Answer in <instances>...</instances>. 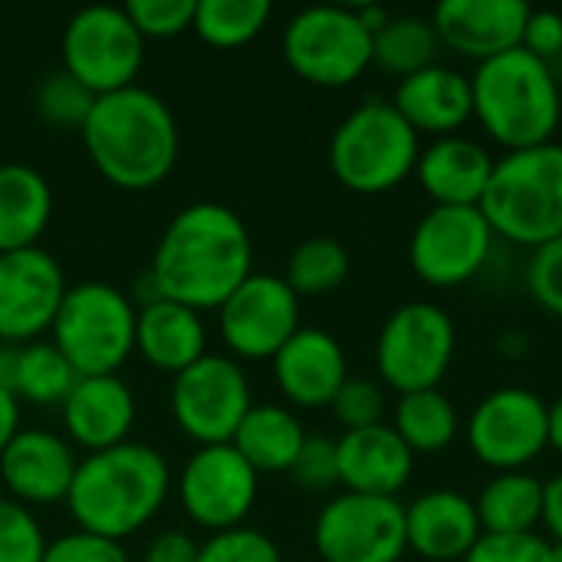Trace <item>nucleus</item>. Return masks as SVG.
<instances>
[{
	"instance_id": "f8f14e48",
	"label": "nucleus",
	"mask_w": 562,
	"mask_h": 562,
	"mask_svg": "<svg viewBox=\"0 0 562 562\" xmlns=\"http://www.w3.org/2000/svg\"><path fill=\"white\" fill-rule=\"evenodd\" d=\"M250 408V379L231 356L204 352L171 382V418L198 445H231Z\"/></svg>"
},
{
	"instance_id": "c85d7f7f",
	"label": "nucleus",
	"mask_w": 562,
	"mask_h": 562,
	"mask_svg": "<svg viewBox=\"0 0 562 562\" xmlns=\"http://www.w3.org/2000/svg\"><path fill=\"white\" fill-rule=\"evenodd\" d=\"M481 530L494 537L537 533L543 524V481L527 471H507L491 477L474 497Z\"/></svg>"
},
{
	"instance_id": "f3484780",
	"label": "nucleus",
	"mask_w": 562,
	"mask_h": 562,
	"mask_svg": "<svg viewBox=\"0 0 562 562\" xmlns=\"http://www.w3.org/2000/svg\"><path fill=\"white\" fill-rule=\"evenodd\" d=\"M59 260L36 247L0 254V342L26 346L46 333L66 296Z\"/></svg>"
},
{
	"instance_id": "c756f323",
	"label": "nucleus",
	"mask_w": 562,
	"mask_h": 562,
	"mask_svg": "<svg viewBox=\"0 0 562 562\" xmlns=\"http://www.w3.org/2000/svg\"><path fill=\"white\" fill-rule=\"evenodd\" d=\"M392 428L415 458L441 454L458 441L461 415L441 389H425V392L398 395L392 412Z\"/></svg>"
},
{
	"instance_id": "bb28decb",
	"label": "nucleus",
	"mask_w": 562,
	"mask_h": 562,
	"mask_svg": "<svg viewBox=\"0 0 562 562\" xmlns=\"http://www.w3.org/2000/svg\"><path fill=\"white\" fill-rule=\"evenodd\" d=\"M53 217L49 181L23 161L0 165V254L36 247Z\"/></svg>"
},
{
	"instance_id": "423d86ee",
	"label": "nucleus",
	"mask_w": 562,
	"mask_h": 562,
	"mask_svg": "<svg viewBox=\"0 0 562 562\" xmlns=\"http://www.w3.org/2000/svg\"><path fill=\"white\" fill-rule=\"evenodd\" d=\"M422 135L389 99L356 105L329 138V168L356 194H385L415 175Z\"/></svg>"
},
{
	"instance_id": "c9c22d12",
	"label": "nucleus",
	"mask_w": 562,
	"mask_h": 562,
	"mask_svg": "<svg viewBox=\"0 0 562 562\" xmlns=\"http://www.w3.org/2000/svg\"><path fill=\"white\" fill-rule=\"evenodd\" d=\"M49 540L33 510L13 497H0V562H43Z\"/></svg>"
},
{
	"instance_id": "a211bd4d",
	"label": "nucleus",
	"mask_w": 562,
	"mask_h": 562,
	"mask_svg": "<svg viewBox=\"0 0 562 562\" xmlns=\"http://www.w3.org/2000/svg\"><path fill=\"white\" fill-rule=\"evenodd\" d=\"M530 10L524 0H445L435 7L431 23L445 49L487 63L524 43Z\"/></svg>"
},
{
	"instance_id": "8fccbe9b",
	"label": "nucleus",
	"mask_w": 562,
	"mask_h": 562,
	"mask_svg": "<svg viewBox=\"0 0 562 562\" xmlns=\"http://www.w3.org/2000/svg\"><path fill=\"white\" fill-rule=\"evenodd\" d=\"M16 362H20V346L0 342V389H7L10 395L16 382Z\"/></svg>"
},
{
	"instance_id": "79ce46f5",
	"label": "nucleus",
	"mask_w": 562,
	"mask_h": 562,
	"mask_svg": "<svg viewBox=\"0 0 562 562\" xmlns=\"http://www.w3.org/2000/svg\"><path fill=\"white\" fill-rule=\"evenodd\" d=\"M464 562H553V543H547L540 533H520V537L484 533Z\"/></svg>"
},
{
	"instance_id": "2eb2a0df",
	"label": "nucleus",
	"mask_w": 562,
	"mask_h": 562,
	"mask_svg": "<svg viewBox=\"0 0 562 562\" xmlns=\"http://www.w3.org/2000/svg\"><path fill=\"white\" fill-rule=\"evenodd\" d=\"M260 474L244 461L234 445H201L178 477L184 514L211 533L240 527L254 510Z\"/></svg>"
},
{
	"instance_id": "20e7f679",
	"label": "nucleus",
	"mask_w": 562,
	"mask_h": 562,
	"mask_svg": "<svg viewBox=\"0 0 562 562\" xmlns=\"http://www.w3.org/2000/svg\"><path fill=\"white\" fill-rule=\"evenodd\" d=\"M471 92L474 119L507 151L557 142L562 89L553 63L517 46L487 63H477L471 76Z\"/></svg>"
},
{
	"instance_id": "a878e982",
	"label": "nucleus",
	"mask_w": 562,
	"mask_h": 562,
	"mask_svg": "<svg viewBox=\"0 0 562 562\" xmlns=\"http://www.w3.org/2000/svg\"><path fill=\"white\" fill-rule=\"evenodd\" d=\"M207 326L198 310L175 303V300H155L148 306H138L135 316V349L161 372H184L191 362H198L207 349Z\"/></svg>"
},
{
	"instance_id": "7c9ffc66",
	"label": "nucleus",
	"mask_w": 562,
	"mask_h": 562,
	"mask_svg": "<svg viewBox=\"0 0 562 562\" xmlns=\"http://www.w3.org/2000/svg\"><path fill=\"white\" fill-rule=\"evenodd\" d=\"M438 30L431 16L418 13H392V20L372 36V66L395 79H408L438 63L441 53Z\"/></svg>"
},
{
	"instance_id": "c03bdc74",
	"label": "nucleus",
	"mask_w": 562,
	"mask_h": 562,
	"mask_svg": "<svg viewBox=\"0 0 562 562\" xmlns=\"http://www.w3.org/2000/svg\"><path fill=\"white\" fill-rule=\"evenodd\" d=\"M524 49H530L540 59H557L562 53V13L557 10H530L527 30H524Z\"/></svg>"
},
{
	"instance_id": "393cba45",
	"label": "nucleus",
	"mask_w": 562,
	"mask_h": 562,
	"mask_svg": "<svg viewBox=\"0 0 562 562\" xmlns=\"http://www.w3.org/2000/svg\"><path fill=\"white\" fill-rule=\"evenodd\" d=\"M494 155L468 135H445L422 148L415 178L435 207H481L494 175Z\"/></svg>"
},
{
	"instance_id": "6ab92c4d",
	"label": "nucleus",
	"mask_w": 562,
	"mask_h": 562,
	"mask_svg": "<svg viewBox=\"0 0 562 562\" xmlns=\"http://www.w3.org/2000/svg\"><path fill=\"white\" fill-rule=\"evenodd\" d=\"M79 458L72 445L46 428H20L0 454V477L20 504L66 501Z\"/></svg>"
},
{
	"instance_id": "cd10ccee",
	"label": "nucleus",
	"mask_w": 562,
	"mask_h": 562,
	"mask_svg": "<svg viewBox=\"0 0 562 562\" xmlns=\"http://www.w3.org/2000/svg\"><path fill=\"white\" fill-rule=\"evenodd\" d=\"M303 441H306L303 422L283 405L263 402L244 415L231 445L244 454V461L257 474H283L293 468Z\"/></svg>"
},
{
	"instance_id": "3c124183",
	"label": "nucleus",
	"mask_w": 562,
	"mask_h": 562,
	"mask_svg": "<svg viewBox=\"0 0 562 562\" xmlns=\"http://www.w3.org/2000/svg\"><path fill=\"white\" fill-rule=\"evenodd\" d=\"M553 562H562V543H553Z\"/></svg>"
},
{
	"instance_id": "4c0bfd02",
	"label": "nucleus",
	"mask_w": 562,
	"mask_h": 562,
	"mask_svg": "<svg viewBox=\"0 0 562 562\" xmlns=\"http://www.w3.org/2000/svg\"><path fill=\"white\" fill-rule=\"evenodd\" d=\"M333 415L346 431L372 428L385 422V389L372 379H346L339 395L333 398Z\"/></svg>"
},
{
	"instance_id": "7ed1b4c3",
	"label": "nucleus",
	"mask_w": 562,
	"mask_h": 562,
	"mask_svg": "<svg viewBox=\"0 0 562 562\" xmlns=\"http://www.w3.org/2000/svg\"><path fill=\"white\" fill-rule=\"evenodd\" d=\"M171 491V468L158 448L122 441L79 461L66 507L79 530L122 543L142 530Z\"/></svg>"
},
{
	"instance_id": "5701e85b",
	"label": "nucleus",
	"mask_w": 562,
	"mask_h": 562,
	"mask_svg": "<svg viewBox=\"0 0 562 562\" xmlns=\"http://www.w3.org/2000/svg\"><path fill=\"white\" fill-rule=\"evenodd\" d=\"M398 115L418 135H461V128L474 119V92L471 76L435 63L408 79H398L395 95L389 99Z\"/></svg>"
},
{
	"instance_id": "f704fd0d",
	"label": "nucleus",
	"mask_w": 562,
	"mask_h": 562,
	"mask_svg": "<svg viewBox=\"0 0 562 562\" xmlns=\"http://www.w3.org/2000/svg\"><path fill=\"white\" fill-rule=\"evenodd\" d=\"M92 102H95V92H89L66 69H49L33 89L36 115L49 125H59V128H82Z\"/></svg>"
},
{
	"instance_id": "a18cd8bd",
	"label": "nucleus",
	"mask_w": 562,
	"mask_h": 562,
	"mask_svg": "<svg viewBox=\"0 0 562 562\" xmlns=\"http://www.w3.org/2000/svg\"><path fill=\"white\" fill-rule=\"evenodd\" d=\"M198 553H201V543L191 533H184V530H161L145 547V560L142 562H198Z\"/></svg>"
},
{
	"instance_id": "e433bc0d",
	"label": "nucleus",
	"mask_w": 562,
	"mask_h": 562,
	"mask_svg": "<svg viewBox=\"0 0 562 562\" xmlns=\"http://www.w3.org/2000/svg\"><path fill=\"white\" fill-rule=\"evenodd\" d=\"M198 562H283L280 547L254 527H231L217 530L201 543Z\"/></svg>"
},
{
	"instance_id": "dca6fc26",
	"label": "nucleus",
	"mask_w": 562,
	"mask_h": 562,
	"mask_svg": "<svg viewBox=\"0 0 562 562\" xmlns=\"http://www.w3.org/2000/svg\"><path fill=\"white\" fill-rule=\"evenodd\" d=\"M217 313L221 339L240 359H273L300 329V296L277 273H250Z\"/></svg>"
},
{
	"instance_id": "72a5a7b5",
	"label": "nucleus",
	"mask_w": 562,
	"mask_h": 562,
	"mask_svg": "<svg viewBox=\"0 0 562 562\" xmlns=\"http://www.w3.org/2000/svg\"><path fill=\"white\" fill-rule=\"evenodd\" d=\"M273 7L267 0H194L191 30L221 49L250 43L270 20Z\"/></svg>"
},
{
	"instance_id": "a19ab883",
	"label": "nucleus",
	"mask_w": 562,
	"mask_h": 562,
	"mask_svg": "<svg viewBox=\"0 0 562 562\" xmlns=\"http://www.w3.org/2000/svg\"><path fill=\"white\" fill-rule=\"evenodd\" d=\"M293 481L306 491H329L339 484V461H336V441L326 435H306L293 468Z\"/></svg>"
},
{
	"instance_id": "de8ad7c7",
	"label": "nucleus",
	"mask_w": 562,
	"mask_h": 562,
	"mask_svg": "<svg viewBox=\"0 0 562 562\" xmlns=\"http://www.w3.org/2000/svg\"><path fill=\"white\" fill-rule=\"evenodd\" d=\"M16 431H20V398L0 389V454L13 441Z\"/></svg>"
},
{
	"instance_id": "0eeeda50",
	"label": "nucleus",
	"mask_w": 562,
	"mask_h": 562,
	"mask_svg": "<svg viewBox=\"0 0 562 562\" xmlns=\"http://www.w3.org/2000/svg\"><path fill=\"white\" fill-rule=\"evenodd\" d=\"M135 316L138 306L115 283H72L49 326L53 346L79 375H115L135 352Z\"/></svg>"
},
{
	"instance_id": "37998d69",
	"label": "nucleus",
	"mask_w": 562,
	"mask_h": 562,
	"mask_svg": "<svg viewBox=\"0 0 562 562\" xmlns=\"http://www.w3.org/2000/svg\"><path fill=\"white\" fill-rule=\"evenodd\" d=\"M43 562H132V557L115 540H105V537H95L86 530H72V533L56 537L46 547Z\"/></svg>"
},
{
	"instance_id": "2f4dec72",
	"label": "nucleus",
	"mask_w": 562,
	"mask_h": 562,
	"mask_svg": "<svg viewBox=\"0 0 562 562\" xmlns=\"http://www.w3.org/2000/svg\"><path fill=\"white\" fill-rule=\"evenodd\" d=\"M352 270L349 250L336 237H306L293 247L283 280L296 296H326L346 283Z\"/></svg>"
},
{
	"instance_id": "1a4fd4ad",
	"label": "nucleus",
	"mask_w": 562,
	"mask_h": 562,
	"mask_svg": "<svg viewBox=\"0 0 562 562\" xmlns=\"http://www.w3.org/2000/svg\"><path fill=\"white\" fill-rule=\"evenodd\" d=\"M283 56L300 79L339 89L372 66V33L356 7H303L283 26Z\"/></svg>"
},
{
	"instance_id": "9d476101",
	"label": "nucleus",
	"mask_w": 562,
	"mask_h": 562,
	"mask_svg": "<svg viewBox=\"0 0 562 562\" xmlns=\"http://www.w3.org/2000/svg\"><path fill=\"white\" fill-rule=\"evenodd\" d=\"M145 63V36L132 23L125 3L79 7L63 30V69L89 92L105 95L135 86Z\"/></svg>"
},
{
	"instance_id": "ea45409f",
	"label": "nucleus",
	"mask_w": 562,
	"mask_h": 562,
	"mask_svg": "<svg viewBox=\"0 0 562 562\" xmlns=\"http://www.w3.org/2000/svg\"><path fill=\"white\" fill-rule=\"evenodd\" d=\"M132 23L142 36H178L194 20V0H128Z\"/></svg>"
},
{
	"instance_id": "412c9836",
	"label": "nucleus",
	"mask_w": 562,
	"mask_h": 562,
	"mask_svg": "<svg viewBox=\"0 0 562 562\" xmlns=\"http://www.w3.org/2000/svg\"><path fill=\"white\" fill-rule=\"evenodd\" d=\"M336 461L342 491L366 497H398L415 474V454L385 422L342 431L336 438Z\"/></svg>"
},
{
	"instance_id": "6e6552de",
	"label": "nucleus",
	"mask_w": 562,
	"mask_h": 562,
	"mask_svg": "<svg viewBox=\"0 0 562 562\" xmlns=\"http://www.w3.org/2000/svg\"><path fill=\"white\" fill-rule=\"evenodd\" d=\"M458 352V326L451 313L428 300L402 303L379 329L375 369L382 382L398 392L438 389Z\"/></svg>"
},
{
	"instance_id": "aec40b11",
	"label": "nucleus",
	"mask_w": 562,
	"mask_h": 562,
	"mask_svg": "<svg viewBox=\"0 0 562 562\" xmlns=\"http://www.w3.org/2000/svg\"><path fill=\"white\" fill-rule=\"evenodd\" d=\"M280 392L300 408H329L349 379L342 342L316 326H300L273 356Z\"/></svg>"
},
{
	"instance_id": "f03ea898",
	"label": "nucleus",
	"mask_w": 562,
	"mask_h": 562,
	"mask_svg": "<svg viewBox=\"0 0 562 562\" xmlns=\"http://www.w3.org/2000/svg\"><path fill=\"white\" fill-rule=\"evenodd\" d=\"M79 132L99 175L128 191H148L161 184L171 175L181 148L171 105L138 82L95 95Z\"/></svg>"
},
{
	"instance_id": "09e8293b",
	"label": "nucleus",
	"mask_w": 562,
	"mask_h": 562,
	"mask_svg": "<svg viewBox=\"0 0 562 562\" xmlns=\"http://www.w3.org/2000/svg\"><path fill=\"white\" fill-rule=\"evenodd\" d=\"M547 448L562 458V392L547 405Z\"/></svg>"
},
{
	"instance_id": "9b49d317",
	"label": "nucleus",
	"mask_w": 562,
	"mask_h": 562,
	"mask_svg": "<svg viewBox=\"0 0 562 562\" xmlns=\"http://www.w3.org/2000/svg\"><path fill=\"white\" fill-rule=\"evenodd\" d=\"M313 547L323 562H398L408 553L405 504L342 491L319 507Z\"/></svg>"
},
{
	"instance_id": "58836bf2",
	"label": "nucleus",
	"mask_w": 562,
	"mask_h": 562,
	"mask_svg": "<svg viewBox=\"0 0 562 562\" xmlns=\"http://www.w3.org/2000/svg\"><path fill=\"white\" fill-rule=\"evenodd\" d=\"M527 293L530 300L562 319V237L537 247L530 254V263H527Z\"/></svg>"
},
{
	"instance_id": "39448f33",
	"label": "nucleus",
	"mask_w": 562,
	"mask_h": 562,
	"mask_svg": "<svg viewBox=\"0 0 562 562\" xmlns=\"http://www.w3.org/2000/svg\"><path fill=\"white\" fill-rule=\"evenodd\" d=\"M497 240L517 247H543L562 237V145L547 142L507 151L494 161V175L481 198Z\"/></svg>"
},
{
	"instance_id": "b1692460",
	"label": "nucleus",
	"mask_w": 562,
	"mask_h": 562,
	"mask_svg": "<svg viewBox=\"0 0 562 562\" xmlns=\"http://www.w3.org/2000/svg\"><path fill=\"white\" fill-rule=\"evenodd\" d=\"M59 408L72 445L86 448L89 454L128 441V431L135 425V395L119 372L79 375Z\"/></svg>"
},
{
	"instance_id": "ddd939ff",
	"label": "nucleus",
	"mask_w": 562,
	"mask_h": 562,
	"mask_svg": "<svg viewBox=\"0 0 562 562\" xmlns=\"http://www.w3.org/2000/svg\"><path fill=\"white\" fill-rule=\"evenodd\" d=\"M471 454L497 471H524L547 451V402L524 385L487 392L464 422Z\"/></svg>"
},
{
	"instance_id": "4be33fe9",
	"label": "nucleus",
	"mask_w": 562,
	"mask_h": 562,
	"mask_svg": "<svg viewBox=\"0 0 562 562\" xmlns=\"http://www.w3.org/2000/svg\"><path fill=\"white\" fill-rule=\"evenodd\" d=\"M408 550L428 562H464L484 537L477 507L468 494L438 487L405 507Z\"/></svg>"
},
{
	"instance_id": "473e14b6",
	"label": "nucleus",
	"mask_w": 562,
	"mask_h": 562,
	"mask_svg": "<svg viewBox=\"0 0 562 562\" xmlns=\"http://www.w3.org/2000/svg\"><path fill=\"white\" fill-rule=\"evenodd\" d=\"M79 382V372L72 369V362L49 342H26L20 346V362H16V382H13V395L20 402H33V405H63L66 395L72 392V385Z\"/></svg>"
},
{
	"instance_id": "f257e3e1",
	"label": "nucleus",
	"mask_w": 562,
	"mask_h": 562,
	"mask_svg": "<svg viewBox=\"0 0 562 562\" xmlns=\"http://www.w3.org/2000/svg\"><path fill=\"white\" fill-rule=\"evenodd\" d=\"M254 240L244 217L217 201L181 207L158 237L148 273L165 300L217 310L250 273Z\"/></svg>"
},
{
	"instance_id": "49530a36",
	"label": "nucleus",
	"mask_w": 562,
	"mask_h": 562,
	"mask_svg": "<svg viewBox=\"0 0 562 562\" xmlns=\"http://www.w3.org/2000/svg\"><path fill=\"white\" fill-rule=\"evenodd\" d=\"M543 527L562 543V474L543 484Z\"/></svg>"
},
{
	"instance_id": "4468645a",
	"label": "nucleus",
	"mask_w": 562,
	"mask_h": 562,
	"mask_svg": "<svg viewBox=\"0 0 562 562\" xmlns=\"http://www.w3.org/2000/svg\"><path fill=\"white\" fill-rule=\"evenodd\" d=\"M494 240L481 207H431L408 237V263L422 283L454 290L487 267Z\"/></svg>"
}]
</instances>
